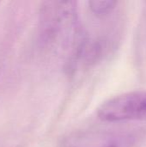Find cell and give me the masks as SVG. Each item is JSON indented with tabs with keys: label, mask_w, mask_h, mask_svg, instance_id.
Returning a JSON list of instances; mask_svg holds the SVG:
<instances>
[{
	"label": "cell",
	"mask_w": 146,
	"mask_h": 147,
	"mask_svg": "<svg viewBox=\"0 0 146 147\" xmlns=\"http://www.w3.org/2000/svg\"><path fill=\"white\" fill-rule=\"evenodd\" d=\"M138 140L127 131H76L65 136L59 147H135Z\"/></svg>",
	"instance_id": "cell-3"
},
{
	"label": "cell",
	"mask_w": 146,
	"mask_h": 147,
	"mask_svg": "<svg viewBox=\"0 0 146 147\" xmlns=\"http://www.w3.org/2000/svg\"><path fill=\"white\" fill-rule=\"evenodd\" d=\"M118 4L117 1H89V7L90 11L98 17H105L114 11Z\"/></svg>",
	"instance_id": "cell-4"
},
{
	"label": "cell",
	"mask_w": 146,
	"mask_h": 147,
	"mask_svg": "<svg viewBox=\"0 0 146 147\" xmlns=\"http://www.w3.org/2000/svg\"><path fill=\"white\" fill-rule=\"evenodd\" d=\"M142 26H143V28H143V29H141V34H145V35H143V36H141V39L143 38V40H141V42L143 41V42H146V20L145 22H144L143 23H142ZM146 46H145V47H143V48H140L141 50H143L144 48H145ZM144 52H146V49L145 50H144Z\"/></svg>",
	"instance_id": "cell-5"
},
{
	"label": "cell",
	"mask_w": 146,
	"mask_h": 147,
	"mask_svg": "<svg viewBox=\"0 0 146 147\" xmlns=\"http://www.w3.org/2000/svg\"><path fill=\"white\" fill-rule=\"evenodd\" d=\"M98 118L108 123L146 121V90H134L115 96L97 109Z\"/></svg>",
	"instance_id": "cell-2"
},
{
	"label": "cell",
	"mask_w": 146,
	"mask_h": 147,
	"mask_svg": "<svg viewBox=\"0 0 146 147\" xmlns=\"http://www.w3.org/2000/svg\"><path fill=\"white\" fill-rule=\"evenodd\" d=\"M40 38L43 45L55 51L68 52L77 60L87 36L78 22L75 2H46L40 12Z\"/></svg>",
	"instance_id": "cell-1"
}]
</instances>
